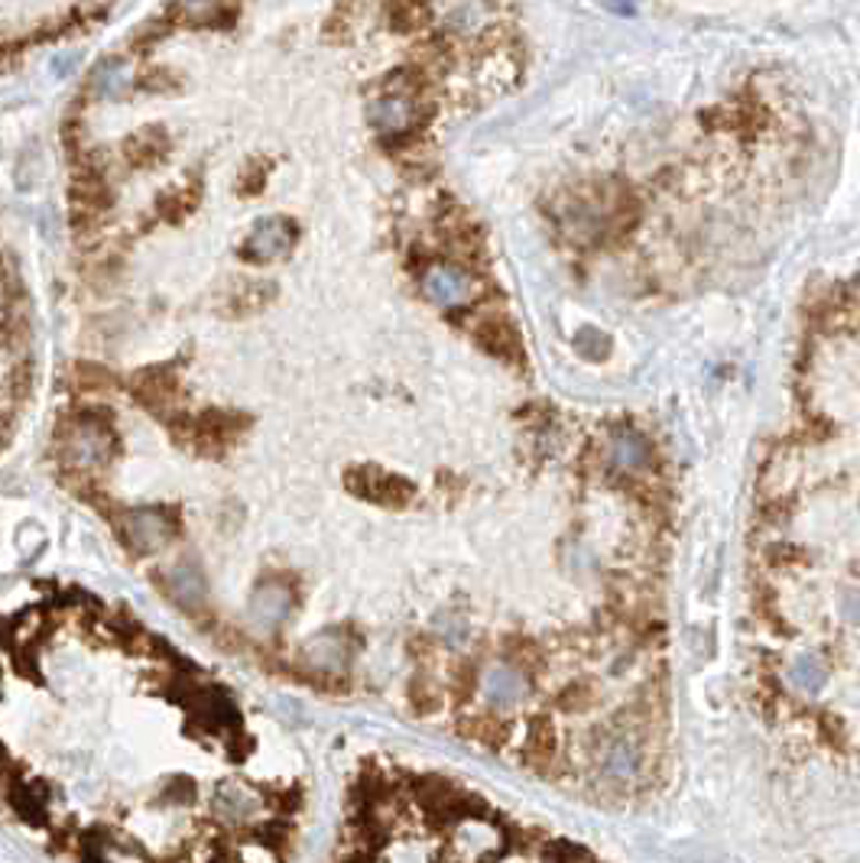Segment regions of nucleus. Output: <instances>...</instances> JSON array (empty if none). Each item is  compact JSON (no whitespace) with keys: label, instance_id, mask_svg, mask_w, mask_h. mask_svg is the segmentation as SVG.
<instances>
[{"label":"nucleus","instance_id":"f03ea898","mask_svg":"<svg viewBox=\"0 0 860 863\" xmlns=\"http://www.w3.org/2000/svg\"><path fill=\"white\" fill-rule=\"evenodd\" d=\"M111 448H114V438H111L108 426L85 423V426H75L72 438H69V461H72L75 468L88 471V468L104 464Z\"/></svg>","mask_w":860,"mask_h":863},{"label":"nucleus","instance_id":"9b49d317","mask_svg":"<svg viewBox=\"0 0 860 863\" xmlns=\"http://www.w3.org/2000/svg\"><path fill=\"white\" fill-rule=\"evenodd\" d=\"M607 461H611L617 471H640L646 461H649V445H646L637 432H617V435L611 438Z\"/></svg>","mask_w":860,"mask_h":863},{"label":"nucleus","instance_id":"2eb2a0df","mask_svg":"<svg viewBox=\"0 0 860 863\" xmlns=\"http://www.w3.org/2000/svg\"><path fill=\"white\" fill-rule=\"evenodd\" d=\"M438 627L445 630L442 637H445V640H448L451 647H458V643H461V640L468 637V627H465V620H461V617H455V614L442 617V620H438Z\"/></svg>","mask_w":860,"mask_h":863},{"label":"nucleus","instance_id":"7ed1b4c3","mask_svg":"<svg viewBox=\"0 0 860 863\" xmlns=\"http://www.w3.org/2000/svg\"><path fill=\"white\" fill-rule=\"evenodd\" d=\"M481 695L491 708L498 711H510L523 702L526 695V679L513 669V665H491L481 679Z\"/></svg>","mask_w":860,"mask_h":863},{"label":"nucleus","instance_id":"9d476101","mask_svg":"<svg viewBox=\"0 0 860 863\" xmlns=\"http://www.w3.org/2000/svg\"><path fill=\"white\" fill-rule=\"evenodd\" d=\"M305 659L319 672H342L348 665V640L342 634H319L305 643Z\"/></svg>","mask_w":860,"mask_h":863},{"label":"nucleus","instance_id":"20e7f679","mask_svg":"<svg viewBox=\"0 0 860 863\" xmlns=\"http://www.w3.org/2000/svg\"><path fill=\"white\" fill-rule=\"evenodd\" d=\"M640 743L634 737H611L601 750V773L611 783H630L640 773Z\"/></svg>","mask_w":860,"mask_h":863},{"label":"nucleus","instance_id":"1a4fd4ad","mask_svg":"<svg viewBox=\"0 0 860 863\" xmlns=\"http://www.w3.org/2000/svg\"><path fill=\"white\" fill-rule=\"evenodd\" d=\"M351 487L358 491L360 497L373 501V504H406L413 497V487L403 484L400 478H390V474H377V471H364L358 478H351Z\"/></svg>","mask_w":860,"mask_h":863},{"label":"nucleus","instance_id":"6e6552de","mask_svg":"<svg viewBox=\"0 0 860 863\" xmlns=\"http://www.w3.org/2000/svg\"><path fill=\"white\" fill-rule=\"evenodd\" d=\"M423 289H426V295H429L432 302H438L445 309H455V305L468 302L471 280L461 270H455V267H432L429 273H426V280H423Z\"/></svg>","mask_w":860,"mask_h":863},{"label":"nucleus","instance_id":"f257e3e1","mask_svg":"<svg viewBox=\"0 0 860 863\" xmlns=\"http://www.w3.org/2000/svg\"><path fill=\"white\" fill-rule=\"evenodd\" d=\"M172 533H176V526L166 519L163 509H131L127 519H124V536H127L131 549L141 552V556L159 552L172 539Z\"/></svg>","mask_w":860,"mask_h":863},{"label":"nucleus","instance_id":"f8f14e48","mask_svg":"<svg viewBox=\"0 0 860 863\" xmlns=\"http://www.w3.org/2000/svg\"><path fill=\"white\" fill-rule=\"evenodd\" d=\"M789 679H792V685H798L802 692H812V695H815V692L828 682V665H825V659H818V655H802V659L792 662Z\"/></svg>","mask_w":860,"mask_h":863},{"label":"nucleus","instance_id":"ddd939ff","mask_svg":"<svg viewBox=\"0 0 860 863\" xmlns=\"http://www.w3.org/2000/svg\"><path fill=\"white\" fill-rule=\"evenodd\" d=\"M166 137H163V131H141L137 137H131L127 144H124V149L131 153V159L137 162V166H146V162H153V159H159L163 153H166Z\"/></svg>","mask_w":860,"mask_h":863},{"label":"nucleus","instance_id":"423d86ee","mask_svg":"<svg viewBox=\"0 0 860 863\" xmlns=\"http://www.w3.org/2000/svg\"><path fill=\"white\" fill-rule=\"evenodd\" d=\"M289 240H292V227L287 221H264L257 224V231L247 237V260H257V264H270L277 257H283L289 250Z\"/></svg>","mask_w":860,"mask_h":863},{"label":"nucleus","instance_id":"4468645a","mask_svg":"<svg viewBox=\"0 0 860 863\" xmlns=\"http://www.w3.org/2000/svg\"><path fill=\"white\" fill-rule=\"evenodd\" d=\"M838 617L851 627H860V587L838 591Z\"/></svg>","mask_w":860,"mask_h":863},{"label":"nucleus","instance_id":"0eeeda50","mask_svg":"<svg viewBox=\"0 0 860 863\" xmlns=\"http://www.w3.org/2000/svg\"><path fill=\"white\" fill-rule=\"evenodd\" d=\"M166 591H169V597H172L182 610H189V614L202 610L205 601H209L205 578H202V572H199L196 565H176V569L166 575Z\"/></svg>","mask_w":860,"mask_h":863},{"label":"nucleus","instance_id":"39448f33","mask_svg":"<svg viewBox=\"0 0 860 863\" xmlns=\"http://www.w3.org/2000/svg\"><path fill=\"white\" fill-rule=\"evenodd\" d=\"M292 610V591L287 584H260L250 597V620L264 630H277Z\"/></svg>","mask_w":860,"mask_h":863}]
</instances>
